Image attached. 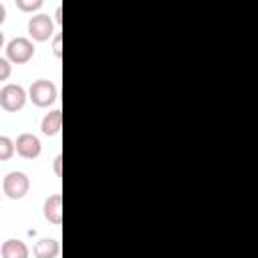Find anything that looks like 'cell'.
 Segmentation results:
<instances>
[{
	"label": "cell",
	"mask_w": 258,
	"mask_h": 258,
	"mask_svg": "<svg viewBox=\"0 0 258 258\" xmlns=\"http://www.w3.org/2000/svg\"><path fill=\"white\" fill-rule=\"evenodd\" d=\"M56 97H58V89L48 79H36L28 87V99L36 107H48V105H52L56 101Z\"/></svg>",
	"instance_id": "6da1fadb"
},
{
	"label": "cell",
	"mask_w": 258,
	"mask_h": 258,
	"mask_svg": "<svg viewBox=\"0 0 258 258\" xmlns=\"http://www.w3.org/2000/svg\"><path fill=\"white\" fill-rule=\"evenodd\" d=\"M28 101V93L24 91V87L16 85V83H8L0 89V107L8 113H16L20 111Z\"/></svg>",
	"instance_id": "7a4b0ae2"
},
{
	"label": "cell",
	"mask_w": 258,
	"mask_h": 258,
	"mask_svg": "<svg viewBox=\"0 0 258 258\" xmlns=\"http://www.w3.org/2000/svg\"><path fill=\"white\" fill-rule=\"evenodd\" d=\"M30 189V179L24 171H10L2 179V191L10 200H22Z\"/></svg>",
	"instance_id": "3957f363"
},
{
	"label": "cell",
	"mask_w": 258,
	"mask_h": 258,
	"mask_svg": "<svg viewBox=\"0 0 258 258\" xmlns=\"http://www.w3.org/2000/svg\"><path fill=\"white\" fill-rule=\"evenodd\" d=\"M34 56V44L26 36H16L6 44V58L14 64H24Z\"/></svg>",
	"instance_id": "277c9868"
},
{
	"label": "cell",
	"mask_w": 258,
	"mask_h": 258,
	"mask_svg": "<svg viewBox=\"0 0 258 258\" xmlns=\"http://www.w3.org/2000/svg\"><path fill=\"white\" fill-rule=\"evenodd\" d=\"M28 34L36 42H44L54 34V20L48 14H34L28 18Z\"/></svg>",
	"instance_id": "5b68a950"
},
{
	"label": "cell",
	"mask_w": 258,
	"mask_h": 258,
	"mask_svg": "<svg viewBox=\"0 0 258 258\" xmlns=\"http://www.w3.org/2000/svg\"><path fill=\"white\" fill-rule=\"evenodd\" d=\"M14 151L22 159H36L42 151V145H40V139L34 133H20L14 141Z\"/></svg>",
	"instance_id": "8992f818"
},
{
	"label": "cell",
	"mask_w": 258,
	"mask_h": 258,
	"mask_svg": "<svg viewBox=\"0 0 258 258\" xmlns=\"http://www.w3.org/2000/svg\"><path fill=\"white\" fill-rule=\"evenodd\" d=\"M42 214H44V218H46L50 224L58 226V224L62 222V196H60V194L48 196V198L44 200Z\"/></svg>",
	"instance_id": "52a82bcc"
},
{
	"label": "cell",
	"mask_w": 258,
	"mask_h": 258,
	"mask_svg": "<svg viewBox=\"0 0 258 258\" xmlns=\"http://www.w3.org/2000/svg\"><path fill=\"white\" fill-rule=\"evenodd\" d=\"M60 127H62V111H60V109L48 111V113L42 117V121H40V131H42L44 135H48V137L58 135V133H60Z\"/></svg>",
	"instance_id": "ba28073f"
},
{
	"label": "cell",
	"mask_w": 258,
	"mask_h": 258,
	"mask_svg": "<svg viewBox=\"0 0 258 258\" xmlns=\"http://www.w3.org/2000/svg\"><path fill=\"white\" fill-rule=\"evenodd\" d=\"M0 254H2V258H28L30 256V250H28V246L22 240L10 238V240H6L2 244Z\"/></svg>",
	"instance_id": "9c48e42d"
},
{
	"label": "cell",
	"mask_w": 258,
	"mask_h": 258,
	"mask_svg": "<svg viewBox=\"0 0 258 258\" xmlns=\"http://www.w3.org/2000/svg\"><path fill=\"white\" fill-rule=\"evenodd\" d=\"M36 258H56L60 254V244L54 238H40L32 248Z\"/></svg>",
	"instance_id": "30bf717a"
},
{
	"label": "cell",
	"mask_w": 258,
	"mask_h": 258,
	"mask_svg": "<svg viewBox=\"0 0 258 258\" xmlns=\"http://www.w3.org/2000/svg\"><path fill=\"white\" fill-rule=\"evenodd\" d=\"M14 153V141L6 135H0V161H8Z\"/></svg>",
	"instance_id": "8fae6325"
},
{
	"label": "cell",
	"mask_w": 258,
	"mask_h": 258,
	"mask_svg": "<svg viewBox=\"0 0 258 258\" xmlns=\"http://www.w3.org/2000/svg\"><path fill=\"white\" fill-rule=\"evenodd\" d=\"M16 8L22 12H36L42 8V0H16Z\"/></svg>",
	"instance_id": "7c38bea8"
},
{
	"label": "cell",
	"mask_w": 258,
	"mask_h": 258,
	"mask_svg": "<svg viewBox=\"0 0 258 258\" xmlns=\"http://www.w3.org/2000/svg\"><path fill=\"white\" fill-rule=\"evenodd\" d=\"M12 75V62L6 56H0V83Z\"/></svg>",
	"instance_id": "4fadbf2b"
},
{
	"label": "cell",
	"mask_w": 258,
	"mask_h": 258,
	"mask_svg": "<svg viewBox=\"0 0 258 258\" xmlns=\"http://www.w3.org/2000/svg\"><path fill=\"white\" fill-rule=\"evenodd\" d=\"M62 36L60 34H54V38H52V54L56 56V58H60L62 56Z\"/></svg>",
	"instance_id": "5bb4252c"
},
{
	"label": "cell",
	"mask_w": 258,
	"mask_h": 258,
	"mask_svg": "<svg viewBox=\"0 0 258 258\" xmlns=\"http://www.w3.org/2000/svg\"><path fill=\"white\" fill-rule=\"evenodd\" d=\"M60 163H62V155H56V157H54V163H52V167H54V173H56V175H60V173H62Z\"/></svg>",
	"instance_id": "9a60e30c"
},
{
	"label": "cell",
	"mask_w": 258,
	"mask_h": 258,
	"mask_svg": "<svg viewBox=\"0 0 258 258\" xmlns=\"http://www.w3.org/2000/svg\"><path fill=\"white\" fill-rule=\"evenodd\" d=\"M60 14H62V8H60V6H56V10H54V22H56V24H60V22H62V16H60Z\"/></svg>",
	"instance_id": "2e32d148"
},
{
	"label": "cell",
	"mask_w": 258,
	"mask_h": 258,
	"mask_svg": "<svg viewBox=\"0 0 258 258\" xmlns=\"http://www.w3.org/2000/svg\"><path fill=\"white\" fill-rule=\"evenodd\" d=\"M6 20V6L0 2V26H2V22Z\"/></svg>",
	"instance_id": "e0dca14e"
},
{
	"label": "cell",
	"mask_w": 258,
	"mask_h": 258,
	"mask_svg": "<svg viewBox=\"0 0 258 258\" xmlns=\"http://www.w3.org/2000/svg\"><path fill=\"white\" fill-rule=\"evenodd\" d=\"M0 48H4V32L0 30Z\"/></svg>",
	"instance_id": "ac0fdd59"
}]
</instances>
